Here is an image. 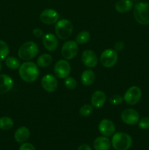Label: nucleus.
<instances>
[{"mask_svg":"<svg viewBox=\"0 0 149 150\" xmlns=\"http://www.w3.org/2000/svg\"><path fill=\"white\" fill-rule=\"evenodd\" d=\"M39 71L37 65L32 62H26L19 67V75L26 83L34 82L39 77Z\"/></svg>","mask_w":149,"mask_h":150,"instance_id":"f257e3e1","label":"nucleus"},{"mask_svg":"<svg viewBox=\"0 0 149 150\" xmlns=\"http://www.w3.org/2000/svg\"><path fill=\"white\" fill-rule=\"evenodd\" d=\"M134 19L141 25L149 24V3L140 1L134 6Z\"/></svg>","mask_w":149,"mask_h":150,"instance_id":"f03ea898","label":"nucleus"},{"mask_svg":"<svg viewBox=\"0 0 149 150\" xmlns=\"http://www.w3.org/2000/svg\"><path fill=\"white\" fill-rule=\"evenodd\" d=\"M111 144L115 150H128L132 145V139L127 133L118 132L113 134Z\"/></svg>","mask_w":149,"mask_h":150,"instance_id":"7ed1b4c3","label":"nucleus"},{"mask_svg":"<svg viewBox=\"0 0 149 150\" xmlns=\"http://www.w3.org/2000/svg\"><path fill=\"white\" fill-rule=\"evenodd\" d=\"M39 52V48L36 42L29 41L23 43L18 50V57L24 61H29L37 57Z\"/></svg>","mask_w":149,"mask_h":150,"instance_id":"20e7f679","label":"nucleus"},{"mask_svg":"<svg viewBox=\"0 0 149 150\" xmlns=\"http://www.w3.org/2000/svg\"><path fill=\"white\" fill-rule=\"evenodd\" d=\"M55 32L59 39L62 40H67L72 34V23L67 19H61L58 21L56 23Z\"/></svg>","mask_w":149,"mask_h":150,"instance_id":"39448f33","label":"nucleus"},{"mask_svg":"<svg viewBox=\"0 0 149 150\" xmlns=\"http://www.w3.org/2000/svg\"><path fill=\"white\" fill-rule=\"evenodd\" d=\"M142 98V91L137 86H132L126 91L124 95V100L128 105H134L140 100Z\"/></svg>","mask_w":149,"mask_h":150,"instance_id":"423d86ee","label":"nucleus"},{"mask_svg":"<svg viewBox=\"0 0 149 150\" xmlns=\"http://www.w3.org/2000/svg\"><path fill=\"white\" fill-rule=\"evenodd\" d=\"M118 61V53L115 50L108 48L105 50L100 56V62L102 65L107 68L112 67Z\"/></svg>","mask_w":149,"mask_h":150,"instance_id":"0eeeda50","label":"nucleus"},{"mask_svg":"<svg viewBox=\"0 0 149 150\" xmlns=\"http://www.w3.org/2000/svg\"><path fill=\"white\" fill-rule=\"evenodd\" d=\"M78 53V45L74 40L67 41L61 48V55L66 60L74 59Z\"/></svg>","mask_w":149,"mask_h":150,"instance_id":"6e6552de","label":"nucleus"},{"mask_svg":"<svg viewBox=\"0 0 149 150\" xmlns=\"http://www.w3.org/2000/svg\"><path fill=\"white\" fill-rule=\"evenodd\" d=\"M71 71V66L66 59H61L56 63L54 66V73L59 79L68 77Z\"/></svg>","mask_w":149,"mask_h":150,"instance_id":"1a4fd4ad","label":"nucleus"},{"mask_svg":"<svg viewBox=\"0 0 149 150\" xmlns=\"http://www.w3.org/2000/svg\"><path fill=\"white\" fill-rule=\"evenodd\" d=\"M121 118L125 124L133 125L138 123L140 120V114L136 110L132 108H127L124 110L121 114Z\"/></svg>","mask_w":149,"mask_h":150,"instance_id":"9d476101","label":"nucleus"},{"mask_svg":"<svg viewBox=\"0 0 149 150\" xmlns=\"http://www.w3.org/2000/svg\"><path fill=\"white\" fill-rule=\"evenodd\" d=\"M39 19L45 24H53L58 21V13L54 9H45L40 13Z\"/></svg>","mask_w":149,"mask_h":150,"instance_id":"9b49d317","label":"nucleus"},{"mask_svg":"<svg viewBox=\"0 0 149 150\" xmlns=\"http://www.w3.org/2000/svg\"><path fill=\"white\" fill-rule=\"evenodd\" d=\"M42 88L48 92H53L58 88V81L56 78L51 74H47L41 80Z\"/></svg>","mask_w":149,"mask_h":150,"instance_id":"f8f14e48","label":"nucleus"},{"mask_svg":"<svg viewBox=\"0 0 149 150\" xmlns=\"http://www.w3.org/2000/svg\"><path fill=\"white\" fill-rule=\"evenodd\" d=\"M98 128H99V133L103 136H106V137L112 136L115 131V126L114 123L108 119L102 120L99 122Z\"/></svg>","mask_w":149,"mask_h":150,"instance_id":"ddd939ff","label":"nucleus"},{"mask_svg":"<svg viewBox=\"0 0 149 150\" xmlns=\"http://www.w3.org/2000/svg\"><path fill=\"white\" fill-rule=\"evenodd\" d=\"M82 61L84 65L89 68L95 67L98 63L97 56L92 50H85L82 54Z\"/></svg>","mask_w":149,"mask_h":150,"instance_id":"4468645a","label":"nucleus"},{"mask_svg":"<svg viewBox=\"0 0 149 150\" xmlns=\"http://www.w3.org/2000/svg\"><path fill=\"white\" fill-rule=\"evenodd\" d=\"M44 47L49 51H54L58 48V40L56 35L52 33H47L42 37Z\"/></svg>","mask_w":149,"mask_h":150,"instance_id":"2eb2a0df","label":"nucleus"},{"mask_svg":"<svg viewBox=\"0 0 149 150\" xmlns=\"http://www.w3.org/2000/svg\"><path fill=\"white\" fill-rule=\"evenodd\" d=\"M14 86V82L10 76L6 74L0 75V95L10 92Z\"/></svg>","mask_w":149,"mask_h":150,"instance_id":"dca6fc26","label":"nucleus"},{"mask_svg":"<svg viewBox=\"0 0 149 150\" xmlns=\"http://www.w3.org/2000/svg\"><path fill=\"white\" fill-rule=\"evenodd\" d=\"M106 101V95L101 90H96L92 94L91 103L94 108H99L103 106Z\"/></svg>","mask_w":149,"mask_h":150,"instance_id":"f3484780","label":"nucleus"},{"mask_svg":"<svg viewBox=\"0 0 149 150\" xmlns=\"http://www.w3.org/2000/svg\"><path fill=\"white\" fill-rule=\"evenodd\" d=\"M111 146L110 139L106 136H99L96 138L93 143L95 150H109Z\"/></svg>","mask_w":149,"mask_h":150,"instance_id":"a211bd4d","label":"nucleus"},{"mask_svg":"<svg viewBox=\"0 0 149 150\" xmlns=\"http://www.w3.org/2000/svg\"><path fill=\"white\" fill-rule=\"evenodd\" d=\"M30 136V131L26 127H20L15 131L14 135L15 140L18 143H24L29 139Z\"/></svg>","mask_w":149,"mask_h":150,"instance_id":"6ab92c4d","label":"nucleus"},{"mask_svg":"<svg viewBox=\"0 0 149 150\" xmlns=\"http://www.w3.org/2000/svg\"><path fill=\"white\" fill-rule=\"evenodd\" d=\"M133 8L131 0H118L115 4V9L118 13H124L129 12Z\"/></svg>","mask_w":149,"mask_h":150,"instance_id":"aec40b11","label":"nucleus"},{"mask_svg":"<svg viewBox=\"0 0 149 150\" xmlns=\"http://www.w3.org/2000/svg\"><path fill=\"white\" fill-rule=\"evenodd\" d=\"M95 79V73L92 70H86L82 73L81 76H80V80H81L82 83L85 86H90L94 82Z\"/></svg>","mask_w":149,"mask_h":150,"instance_id":"412c9836","label":"nucleus"},{"mask_svg":"<svg viewBox=\"0 0 149 150\" xmlns=\"http://www.w3.org/2000/svg\"><path fill=\"white\" fill-rule=\"evenodd\" d=\"M53 62V58L51 55L48 54H43L39 56L37 59V65L40 67H46L51 64Z\"/></svg>","mask_w":149,"mask_h":150,"instance_id":"4be33fe9","label":"nucleus"},{"mask_svg":"<svg viewBox=\"0 0 149 150\" xmlns=\"http://www.w3.org/2000/svg\"><path fill=\"white\" fill-rule=\"evenodd\" d=\"M13 119L9 117H3L0 118V129L3 130H10L13 127Z\"/></svg>","mask_w":149,"mask_h":150,"instance_id":"5701e85b","label":"nucleus"},{"mask_svg":"<svg viewBox=\"0 0 149 150\" xmlns=\"http://www.w3.org/2000/svg\"><path fill=\"white\" fill-rule=\"evenodd\" d=\"M91 39V34L87 31H82L77 34L75 38V42L77 44H85Z\"/></svg>","mask_w":149,"mask_h":150,"instance_id":"b1692460","label":"nucleus"},{"mask_svg":"<svg viewBox=\"0 0 149 150\" xmlns=\"http://www.w3.org/2000/svg\"><path fill=\"white\" fill-rule=\"evenodd\" d=\"M5 64L6 66L11 70L18 69L20 66L19 60L14 57H7L5 59Z\"/></svg>","mask_w":149,"mask_h":150,"instance_id":"393cba45","label":"nucleus"},{"mask_svg":"<svg viewBox=\"0 0 149 150\" xmlns=\"http://www.w3.org/2000/svg\"><path fill=\"white\" fill-rule=\"evenodd\" d=\"M9 46L4 41L0 40V61L5 59L8 57Z\"/></svg>","mask_w":149,"mask_h":150,"instance_id":"a878e982","label":"nucleus"},{"mask_svg":"<svg viewBox=\"0 0 149 150\" xmlns=\"http://www.w3.org/2000/svg\"><path fill=\"white\" fill-rule=\"evenodd\" d=\"M93 110V109L92 105H90V104H84V105L80 108L79 113H80V116H82V117H87L92 114Z\"/></svg>","mask_w":149,"mask_h":150,"instance_id":"bb28decb","label":"nucleus"},{"mask_svg":"<svg viewBox=\"0 0 149 150\" xmlns=\"http://www.w3.org/2000/svg\"><path fill=\"white\" fill-rule=\"evenodd\" d=\"M64 86L67 89L72 90L74 89L77 86V81L75 79L72 77H67L64 81Z\"/></svg>","mask_w":149,"mask_h":150,"instance_id":"cd10ccee","label":"nucleus"},{"mask_svg":"<svg viewBox=\"0 0 149 150\" xmlns=\"http://www.w3.org/2000/svg\"><path fill=\"white\" fill-rule=\"evenodd\" d=\"M138 126L142 130H148L149 129V117H143L139 120Z\"/></svg>","mask_w":149,"mask_h":150,"instance_id":"c85d7f7f","label":"nucleus"},{"mask_svg":"<svg viewBox=\"0 0 149 150\" xmlns=\"http://www.w3.org/2000/svg\"><path fill=\"white\" fill-rule=\"evenodd\" d=\"M123 100H124V98H122L121 95H115L111 97L110 100V103L112 105H118L123 102Z\"/></svg>","mask_w":149,"mask_h":150,"instance_id":"c756f323","label":"nucleus"},{"mask_svg":"<svg viewBox=\"0 0 149 150\" xmlns=\"http://www.w3.org/2000/svg\"><path fill=\"white\" fill-rule=\"evenodd\" d=\"M19 150H36L34 146L30 143H23L19 148Z\"/></svg>","mask_w":149,"mask_h":150,"instance_id":"7c9ffc66","label":"nucleus"},{"mask_svg":"<svg viewBox=\"0 0 149 150\" xmlns=\"http://www.w3.org/2000/svg\"><path fill=\"white\" fill-rule=\"evenodd\" d=\"M33 35L36 37L37 38H39L41 37H43V32L40 29H38V28H35L33 30Z\"/></svg>","mask_w":149,"mask_h":150,"instance_id":"2f4dec72","label":"nucleus"},{"mask_svg":"<svg viewBox=\"0 0 149 150\" xmlns=\"http://www.w3.org/2000/svg\"><path fill=\"white\" fill-rule=\"evenodd\" d=\"M124 42H121V41L117 42L115 44V50L116 51H121V50L124 49Z\"/></svg>","mask_w":149,"mask_h":150,"instance_id":"473e14b6","label":"nucleus"},{"mask_svg":"<svg viewBox=\"0 0 149 150\" xmlns=\"http://www.w3.org/2000/svg\"><path fill=\"white\" fill-rule=\"evenodd\" d=\"M77 150H91V148L88 144H82L78 147Z\"/></svg>","mask_w":149,"mask_h":150,"instance_id":"72a5a7b5","label":"nucleus"},{"mask_svg":"<svg viewBox=\"0 0 149 150\" xmlns=\"http://www.w3.org/2000/svg\"><path fill=\"white\" fill-rule=\"evenodd\" d=\"M1 64L0 63V71H1Z\"/></svg>","mask_w":149,"mask_h":150,"instance_id":"f704fd0d","label":"nucleus"}]
</instances>
